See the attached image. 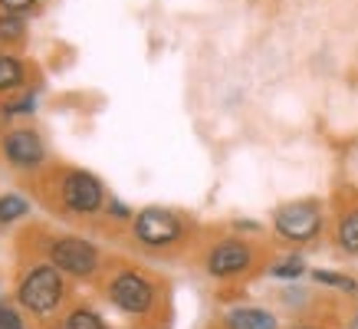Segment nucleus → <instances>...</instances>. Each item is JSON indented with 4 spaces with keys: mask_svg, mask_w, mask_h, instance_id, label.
<instances>
[{
    "mask_svg": "<svg viewBox=\"0 0 358 329\" xmlns=\"http://www.w3.org/2000/svg\"><path fill=\"white\" fill-rule=\"evenodd\" d=\"M59 300H63V280H59V270H56L53 263H46V267H33L30 274L23 276L20 284V303L33 313H53L59 307Z\"/></svg>",
    "mask_w": 358,
    "mask_h": 329,
    "instance_id": "obj_1",
    "label": "nucleus"
},
{
    "mask_svg": "<svg viewBox=\"0 0 358 329\" xmlns=\"http://www.w3.org/2000/svg\"><path fill=\"white\" fill-rule=\"evenodd\" d=\"M276 230H280V237L293 244H306L319 237V230H322V211L315 201H289V204H282L276 211V218H273Z\"/></svg>",
    "mask_w": 358,
    "mask_h": 329,
    "instance_id": "obj_2",
    "label": "nucleus"
},
{
    "mask_svg": "<svg viewBox=\"0 0 358 329\" xmlns=\"http://www.w3.org/2000/svg\"><path fill=\"white\" fill-rule=\"evenodd\" d=\"M135 237L148 247H168L181 237V220L164 208H145L135 214Z\"/></svg>",
    "mask_w": 358,
    "mask_h": 329,
    "instance_id": "obj_3",
    "label": "nucleus"
},
{
    "mask_svg": "<svg viewBox=\"0 0 358 329\" xmlns=\"http://www.w3.org/2000/svg\"><path fill=\"white\" fill-rule=\"evenodd\" d=\"M63 204L76 214H92V211L102 208V197H106V188L96 175L89 172H69L63 178Z\"/></svg>",
    "mask_w": 358,
    "mask_h": 329,
    "instance_id": "obj_4",
    "label": "nucleus"
},
{
    "mask_svg": "<svg viewBox=\"0 0 358 329\" xmlns=\"http://www.w3.org/2000/svg\"><path fill=\"white\" fill-rule=\"evenodd\" d=\"M50 257H53L56 270L73 274V276L96 274V263H99L96 247H92V244H86V241H79V237H63V241H53Z\"/></svg>",
    "mask_w": 358,
    "mask_h": 329,
    "instance_id": "obj_5",
    "label": "nucleus"
},
{
    "mask_svg": "<svg viewBox=\"0 0 358 329\" xmlns=\"http://www.w3.org/2000/svg\"><path fill=\"white\" fill-rule=\"evenodd\" d=\"M112 303L122 309V313H131V316H141L148 313L155 303V290L152 284L138 274H119L112 280Z\"/></svg>",
    "mask_w": 358,
    "mask_h": 329,
    "instance_id": "obj_6",
    "label": "nucleus"
},
{
    "mask_svg": "<svg viewBox=\"0 0 358 329\" xmlns=\"http://www.w3.org/2000/svg\"><path fill=\"white\" fill-rule=\"evenodd\" d=\"M253 263V251L243 241H220L207 253V274L210 276H237Z\"/></svg>",
    "mask_w": 358,
    "mask_h": 329,
    "instance_id": "obj_7",
    "label": "nucleus"
},
{
    "mask_svg": "<svg viewBox=\"0 0 358 329\" xmlns=\"http://www.w3.org/2000/svg\"><path fill=\"white\" fill-rule=\"evenodd\" d=\"M3 155L7 162L17 164V168H36V164L46 158V148H43V139L30 129H17L3 139Z\"/></svg>",
    "mask_w": 358,
    "mask_h": 329,
    "instance_id": "obj_8",
    "label": "nucleus"
},
{
    "mask_svg": "<svg viewBox=\"0 0 358 329\" xmlns=\"http://www.w3.org/2000/svg\"><path fill=\"white\" fill-rule=\"evenodd\" d=\"M227 329H276V316L266 313V309L243 307L227 316Z\"/></svg>",
    "mask_w": 358,
    "mask_h": 329,
    "instance_id": "obj_9",
    "label": "nucleus"
},
{
    "mask_svg": "<svg viewBox=\"0 0 358 329\" xmlns=\"http://www.w3.org/2000/svg\"><path fill=\"white\" fill-rule=\"evenodd\" d=\"M336 241L342 244V251L358 253V211H345V214L338 218Z\"/></svg>",
    "mask_w": 358,
    "mask_h": 329,
    "instance_id": "obj_10",
    "label": "nucleus"
},
{
    "mask_svg": "<svg viewBox=\"0 0 358 329\" xmlns=\"http://www.w3.org/2000/svg\"><path fill=\"white\" fill-rule=\"evenodd\" d=\"M23 86V63L10 53H0V92Z\"/></svg>",
    "mask_w": 358,
    "mask_h": 329,
    "instance_id": "obj_11",
    "label": "nucleus"
},
{
    "mask_svg": "<svg viewBox=\"0 0 358 329\" xmlns=\"http://www.w3.org/2000/svg\"><path fill=\"white\" fill-rule=\"evenodd\" d=\"M27 33V23H23V13H10L0 10V43H17Z\"/></svg>",
    "mask_w": 358,
    "mask_h": 329,
    "instance_id": "obj_12",
    "label": "nucleus"
},
{
    "mask_svg": "<svg viewBox=\"0 0 358 329\" xmlns=\"http://www.w3.org/2000/svg\"><path fill=\"white\" fill-rule=\"evenodd\" d=\"M27 211H30V204H27L20 195H3L0 197V224H10V220L27 218Z\"/></svg>",
    "mask_w": 358,
    "mask_h": 329,
    "instance_id": "obj_13",
    "label": "nucleus"
},
{
    "mask_svg": "<svg viewBox=\"0 0 358 329\" xmlns=\"http://www.w3.org/2000/svg\"><path fill=\"white\" fill-rule=\"evenodd\" d=\"M303 270H306V263L299 260V257H286V260L270 267V274L280 276V280H296V276H303Z\"/></svg>",
    "mask_w": 358,
    "mask_h": 329,
    "instance_id": "obj_14",
    "label": "nucleus"
},
{
    "mask_svg": "<svg viewBox=\"0 0 358 329\" xmlns=\"http://www.w3.org/2000/svg\"><path fill=\"white\" fill-rule=\"evenodd\" d=\"M313 280H315V284L338 286V290H345V293H352V290H358V284H355V280H352V276L332 274V270H313Z\"/></svg>",
    "mask_w": 358,
    "mask_h": 329,
    "instance_id": "obj_15",
    "label": "nucleus"
},
{
    "mask_svg": "<svg viewBox=\"0 0 358 329\" xmlns=\"http://www.w3.org/2000/svg\"><path fill=\"white\" fill-rule=\"evenodd\" d=\"M66 329H106V326H102V319L92 309H76L73 316L66 319Z\"/></svg>",
    "mask_w": 358,
    "mask_h": 329,
    "instance_id": "obj_16",
    "label": "nucleus"
},
{
    "mask_svg": "<svg viewBox=\"0 0 358 329\" xmlns=\"http://www.w3.org/2000/svg\"><path fill=\"white\" fill-rule=\"evenodd\" d=\"M0 329H23L20 313L10 307H3V303H0Z\"/></svg>",
    "mask_w": 358,
    "mask_h": 329,
    "instance_id": "obj_17",
    "label": "nucleus"
},
{
    "mask_svg": "<svg viewBox=\"0 0 358 329\" xmlns=\"http://www.w3.org/2000/svg\"><path fill=\"white\" fill-rule=\"evenodd\" d=\"M30 7H36V0H0V10L10 13H27Z\"/></svg>",
    "mask_w": 358,
    "mask_h": 329,
    "instance_id": "obj_18",
    "label": "nucleus"
},
{
    "mask_svg": "<svg viewBox=\"0 0 358 329\" xmlns=\"http://www.w3.org/2000/svg\"><path fill=\"white\" fill-rule=\"evenodd\" d=\"M27 112H33V96H23L7 106V115H27Z\"/></svg>",
    "mask_w": 358,
    "mask_h": 329,
    "instance_id": "obj_19",
    "label": "nucleus"
},
{
    "mask_svg": "<svg viewBox=\"0 0 358 329\" xmlns=\"http://www.w3.org/2000/svg\"><path fill=\"white\" fill-rule=\"evenodd\" d=\"M109 214H112V218H115V220H129V218H131V211L125 208L122 201H115V197H112V201H109Z\"/></svg>",
    "mask_w": 358,
    "mask_h": 329,
    "instance_id": "obj_20",
    "label": "nucleus"
},
{
    "mask_svg": "<svg viewBox=\"0 0 358 329\" xmlns=\"http://www.w3.org/2000/svg\"><path fill=\"white\" fill-rule=\"evenodd\" d=\"M352 329H358V313H355V316H352Z\"/></svg>",
    "mask_w": 358,
    "mask_h": 329,
    "instance_id": "obj_21",
    "label": "nucleus"
}]
</instances>
